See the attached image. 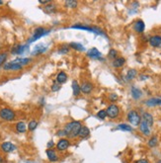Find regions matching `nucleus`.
Wrapping results in <instances>:
<instances>
[{"mask_svg": "<svg viewBox=\"0 0 161 163\" xmlns=\"http://www.w3.org/2000/svg\"><path fill=\"white\" fill-rule=\"evenodd\" d=\"M141 121L144 122L149 128H151L153 126V123H154V119H153V116L150 113L145 112L142 114V117H141Z\"/></svg>", "mask_w": 161, "mask_h": 163, "instance_id": "f8f14e48", "label": "nucleus"}, {"mask_svg": "<svg viewBox=\"0 0 161 163\" xmlns=\"http://www.w3.org/2000/svg\"><path fill=\"white\" fill-rule=\"evenodd\" d=\"M60 84L58 83V82H54V83L51 85V91L53 92H56V91H58V90H60Z\"/></svg>", "mask_w": 161, "mask_h": 163, "instance_id": "4c0bfd02", "label": "nucleus"}, {"mask_svg": "<svg viewBox=\"0 0 161 163\" xmlns=\"http://www.w3.org/2000/svg\"><path fill=\"white\" fill-rule=\"evenodd\" d=\"M71 87H72V93H73L74 97H78L81 93V88H80V85L78 84V82L76 80H73L71 83Z\"/></svg>", "mask_w": 161, "mask_h": 163, "instance_id": "6ab92c4d", "label": "nucleus"}, {"mask_svg": "<svg viewBox=\"0 0 161 163\" xmlns=\"http://www.w3.org/2000/svg\"><path fill=\"white\" fill-rule=\"evenodd\" d=\"M16 131L18 133H26V131H27V126H26V124L24 122H19V123L16 124Z\"/></svg>", "mask_w": 161, "mask_h": 163, "instance_id": "cd10ccee", "label": "nucleus"}, {"mask_svg": "<svg viewBox=\"0 0 161 163\" xmlns=\"http://www.w3.org/2000/svg\"><path fill=\"white\" fill-rule=\"evenodd\" d=\"M3 69L4 70H6V71H17V70H22L23 66L19 65V64H17V63H12V61H10V63H6L4 64Z\"/></svg>", "mask_w": 161, "mask_h": 163, "instance_id": "6e6552de", "label": "nucleus"}, {"mask_svg": "<svg viewBox=\"0 0 161 163\" xmlns=\"http://www.w3.org/2000/svg\"><path fill=\"white\" fill-rule=\"evenodd\" d=\"M56 136H66V133H65V131H64V130H61V131H58Z\"/></svg>", "mask_w": 161, "mask_h": 163, "instance_id": "ea45409f", "label": "nucleus"}, {"mask_svg": "<svg viewBox=\"0 0 161 163\" xmlns=\"http://www.w3.org/2000/svg\"><path fill=\"white\" fill-rule=\"evenodd\" d=\"M144 29H145V24L142 20L139 19L134 23V30L137 34H142L144 32Z\"/></svg>", "mask_w": 161, "mask_h": 163, "instance_id": "ddd939ff", "label": "nucleus"}, {"mask_svg": "<svg viewBox=\"0 0 161 163\" xmlns=\"http://www.w3.org/2000/svg\"><path fill=\"white\" fill-rule=\"evenodd\" d=\"M1 149H2V151L6 152V153H9V152L14 151L15 149H16V146H15L12 142L6 141L1 144Z\"/></svg>", "mask_w": 161, "mask_h": 163, "instance_id": "2eb2a0df", "label": "nucleus"}, {"mask_svg": "<svg viewBox=\"0 0 161 163\" xmlns=\"http://www.w3.org/2000/svg\"><path fill=\"white\" fill-rule=\"evenodd\" d=\"M0 163H3V158L1 156H0Z\"/></svg>", "mask_w": 161, "mask_h": 163, "instance_id": "c03bdc74", "label": "nucleus"}, {"mask_svg": "<svg viewBox=\"0 0 161 163\" xmlns=\"http://www.w3.org/2000/svg\"><path fill=\"white\" fill-rule=\"evenodd\" d=\"M148 42L150 44V46H153V48H160L161 46V36H158V35L152 36V37L149 38Z\"/></svg>", "mask_w": 161, "mask_h": 163, "instance_id": "4468645a", "label": "nucleus"}, {"mask_svg": "<svg viewBox=\"0 0 161 163\" xmlns=\"http://www.w3.org/2000/svg\"><path fill=\"white\" fill-rule=\"evenodd\" d=\"M0 5H3V1H0Z\"/></svg>", "mask_w": 161, "mask_h": 163, "instance_id": "a18cd8bd", "label": "nucleus"}, {"mask_svg": "<svg viewBox=\"0 0 161 163\" xmlns=\"http://www.w3.org/2000/svg\"><path fill=\"white\" fill-rule=\"evenodd\" d=\"M139 130H141V131L144 136H150V128L144 123V122H142V121L141 122V124H139Z\"/></svg>", "mask_w": 161, "mask_h": 163, "instance_id": "b1692460", "label": "nucleus"}, {"mask_svg": "<svg viewBox=\"0 0 161 163\" xmlns=\"http://www.w3.org/2000/svg\"><path fill=\"white\" fill-rule=\"evenodd\" d=\"M46 51V46L45 45H43V44H41V45H38L35 46L34 51H32V56H39V54L44 53Z\"/></svg>", "mask_w": 161, "mask_h": 163, "instance_id": "412c9836", "label": "nucleus"}, {"mask_svg": "<svg viewBox=\"0 0 161 163\" xmlns=\"http://www.w3.org/2000/svg\"><path fill=\"white\" fill-rule=\"evenodd\" d=\"M108 58H111V59H116L117 58H118V51H117L116 50H114V48H112V50H110V51H109L108 53Z\"/></svg>", "mask_w": 161, "mask_h": 163, "instance_id": "72a5a7b5", "label": "nucleus"}, {"mask_svg": "<svg viewBox=\"0 0 161 163\" xmlns=\"http://www.w3.org/2000/svg\"><path fill=\"white\" fill-rule=\"evenodd\" d=\"M134 163H149V162H148V160H147V159H139V160H137V161H136Z\"/></svg>", "mask_w": 161, "mask_h": 163, "instance_id": "37998d69", "label": "nucleus"}, {"mask_svg": "<svg viewBox=\"0 0 161 163\" xmlns=\"http://www.w3.org/2000/svg\"><path fill=\"white\" fill-rule=\"evenodd\" d=\"M37 126H38V122L33 120V121H31L29 123V125H28V129H29V131H33L37 129Z\"/></svg>", "mask_w": 161, "mask_h": 163, "instance_id": "f704fd0d", "label": "nucleus"}, {"mask_svg": "<svg viewBox=\"0 0 161 163\" xmlns=\"http://www.w3.org/2000/svg\"><path fill=\"white\" fill-rule=\"evenodd\" d=\"M70 50V48H69V46H61L60 48L58 50V53H61V54H65L69 51Z\"/></svg>", "mask_w": 161, "mask_h": 163, "instance_id": "e433bc0d", "label": "nucleus"}, {"mask_svg": "<svg viewBox=\"0 0 161 163\" xmlns=\"http://www.w3.org/2000/svg\"><path fill=\"white\" fill-rule=\"evenodd\" d=\"M89 136H90V130L87 128L86 126H82L81 130H80V131H79L78 136L81 139H85V138H87Z\"/></svg>", "mask_w": 161, "mask_h": 163, "instance_id": "5701e85b", "label": "nucleus"}, {"mask_svg": "<svg viewBox=\"0 0 161 163\" xmlns=\"http://www.w3.org/2000/svg\"><path fill=\"white\" fill-rule=\"evenodd\" d=\"M82 128V124L79 121H72L66 124L63 130L65 131L66 136L69 138H76L79 136V131Z\"/></svg>", "mask_w": 161, "mask_h": 163, "instance_id": "f257e3e1", "label": "nucleus"}, {"mask_svg": "<svg viewBox=\"0 0 161 163\" xmlns=\"http://www.w3.org/2000/svg\"><path fill=\"white\" fill-rule=\"evenodd\" d=\"M117 130H121L124 131H132V126L128 125V124H120L117 126Z\"/></svg>", "mask_w": 161, "mask_h": 163, "instance_id": "c756f323", "label": "nucleus"}, {"mask_svg": "<svg viewBox=\"0 0 161 163\" xmlns=\"http://www.w3.org/2000/svg\"><path fill=\"white\" fill-rule=\"evenodd\" d=\"M50 32H51L50 30H46L45 28H43V27H38V28H36L35 31H34L33 36L29 39V41H28V44H31V43L36 42V41L39 40L40 38L44 37V36H46V35H48V34L50 33Z\"/></svg>", "mask_w": 161, "mask_h": 163, "instance_id": "7ed1b4c3", "label": "nucleus"}, {"mask_svg": "<svg viewBox=\"0 0 161 163\" xmlns=\"http://www.w3.org/2000/svg\"><path fill=\"white\" fill-rule=\"evenodd\" d=\"M118 99H119V96L116 94V93H112V94L109 95V100H110L111 102L114 103V102H116Z\"/></svg>", "mask_w": 161, "mask_h": 163, "instance_id": "58836bf2", "label": "nucleus"}, {"mask_svg": "<svg viewBox=\"0 0 161 163\" xmlns=\"http://www.w3.org/2000/svg\"><path fill=\"white\" fill-rule=\"evenodd\" d=\"M80 88H81V92L83 94H90L92 90L94 89V85L90 81H84L80 85Z\"/></svg>", "mask_w": 161, "mask_h": 163, "instance_id": "1a4fd4ad", "label": "nucleus"}, {"mask_svg": "<svg viewBox=\"0 0 161 163\" xmlns=\"http://www.w3.org/2000/svg\"><path fill=\"white\" fill-rule=\"evenodd\" d=\"M87 56L92 59H102V53L98 51V48H92L87 51Z\"/></svg>", "mask_w": 161, "mask_h": 163, "instance_id": "9d476101", "label": "nucleus"}, {"mask_svg": "<svg viewBox=\"0 0 161 163\" xmlns=\"http://www.w3.org/2000/svg\"><path fill=\"white\" fill-rule=\"evenodd\" d=\"M137 75V71L136 69H129V70L127 72L126 79L127 81H131L132 79H134Z\"/></svg>", "mask_w": 161, "mask_h": 163, "instance_id": "bb28decb", "label": "nucleus"}, {"mask_svg": "<svg viewBox=\"0 0 161 163\" xmlns=\"http://www.w3.org/2000/svg\"><path fill=\"white\" fill-rule=\"evenodd\" d=\"M7 58H8V53H0V67L3 66L6 63Z\"/></svg>", "mask_w": 161, "mask_h": 163, "instance_id": "473e14b6", "label": "nucleus"}, {"mask_svg": "<svg viewBox=\"0 0 161 163\" xmlns=\"http://www.w3.org/2000/svg\"><path fill=\"white\" fill-rule=\"evenodd\" d=\"M128 121L131 123V126H139V124H141V117L139 116V114L137 113L136 110H131V111H129L128 114Z\"/></svg>", "mask_w": 161, "mask_h": 163, "instance_id": "39448f33", "label": "nucleus"}, {"mask_svg": "<svg viewBox=\"0 0 161 163\" xmlns=\"http://www.w3.org/2000/svg\"><path fill=\"white\" fill-rule=\"evenodd\" d=\"M70 145V141L67 138H60L56 144V148L58 151H65Z\"/></svg>", "mask_w": 161, "mask_h": 163, "instance_id": "0eeeda50", "label": "nucleus"}, {"mask_svg": "<svg viewBox=\"0 0 161 163\" xmlns=\"http://www.w3.org/2000/svg\"><path fill=\"white\" fill-rule=\"evenodd\" d=\"M77 1H75V0H66L65 2H64V6L66 7V8H70V9H74L77 7Z\"/></svg>", "mask_w": 161, "mask_h": 163, "instance_id": "7c9ffc66", "label": "nucleus"}, {"mask_svg": "<svg viewBox=\"0 0 161 163\" xmlns=\"http://www.w3.org/2000/svg\"><path fill=\"white\" fill-rule=\"evenodd\" d=\"M97 118H99L100 120H105L107 118V112H106V110H100L97 113Z\"/></svg>", "mask_w": 161, "mask_h": 163, "instance_id": "c9c22d12", "label": "nucleus"}, {"mask_svg": "<svg viewBox=\"0 0 161 163\" xmlns=\"http://www.w3.org/2000/svg\"><path fill=\"white\" fill-rule=\"evenodd\" d=\"M46 156H48V158H49L50 161L56 162V161H58V154H56V152L54 151L53 148H51V149H46Z\"/></svg>", "mask_w": 161, "mask_h": 163, "instance_id": "aec40b11", "label": "nucleus"}, {"mask_svg": "<svg viewBox=\"0 0 161 163\" xmlns=\"http://www.w3.org/2000/svg\"><path fill=\"white\" fill-rule=\"evenodd\" d=\"M131 97L134 98V100H139V99H141L142 96V91L139 88L132 86L131 89Z\"/></svg>", "mask_w": 161, "mask_h": 163, "instance_id": "dca6fc26", "label": "nucleus"}, {"mask_svg": "<svg viewBox=\"0 0 161 163\" xmlns=\"http://www.w3.org/2000/svg\"><path fill=\"white\" fill-rule=\"evenodd\" d=\"M44 12L46 14H53L56 12V6L53 3H50L44 7Z\"/></svg>", "mask_w": 161, "mask_h": 163, "instance_id": "393cba45", "label": "nucleus"}, {"mask_svg": "<svg viewBox=\"0 0 161 163\" xmlns=\"http://www.w3.org/2000/svg\"><path fill=\"white\" fill-rule=\"evenodd\" d=\"M69 48H73V50H75V51H85L84 46L81 45V44H79V43H74V42H72V43L69 44Z\"/></svg>", "mask_w": 161, "mask_h": 163, "instance_id": "c85d7f7f", "label": "nucleus"}, {"mask_svg": "<svg viewBox=\"0 0 161 163\" xmlns=\"http://www.w3.org/2000/svg\"><path fill=\"white\" fill-rule=\"evenodd\" d=\"M126 63V58H117L116 59H114L113 63H112V65H113L115 68H121L123 67Z\"/></svg>", "mask_w": 161, "mask_h": 163, "instance_id": "4be33fe9", "label": "nucleus"}, {"mask_svg": "<svg viewBox=\"0 0 161 163\" xmlns=\"http://www.w3.org/2000/svg\"><path fill=\"white\" fill-rule=\"evenodd\" d=\"M145 105L147 107H155V106L161 105V98H150L145 101Z\"/></svg>", "mask_w": 161, "mask_h": 163, "instance_id": "a211bd4d", "label": "nucleus"}, {"mask_svg": "<svg viewBox=\"0 0 161 163\" xmlns=\"http://www.w3.org/2000/svg\"><path fill=\"white\" fill-rule=\"evenodd\" d=\"M28 45H16L14 48H12L11 53L12 54H17V56H21L28 50Z\"/></svg>", "mask_w": 161, "mask_h": 163, "instance_id": "9b49d317", "label": "nucleus"}, {"mask_svg": "<svg viewBox=\"0 0 161 163\" xmlns=\"http://www.w3.org/2000/svg\"><path fill=\"white\" fill-rule=\"evenodd\" d=\"M149 78V76L148 75H145V74H141V75H139V79L141 80H146V79H148Z\"/></svg>", "mask_w": 161, "mask_h": 163, "instance_id": "79ce46f5", "label": "nucleus"}, {"mask_svg": "<svg viewBox=\"0 0 161 163\" xmlns=\"http://www.w3.org/2000/svg\"><path fill=\"white\" fill-rule=\"evenodd\" d=\"M66 80H67V74L65 73V72L60 71L58 75H56V82L60 85L62 83H64V82H66Z\"/></svg>", "mask_w": 161, "mask_h": 163, "instance_id": "a878e982", "label": "nucleus"}, {"mask_svg": "<svg viewBox=\"0 0 161 163\" xmlns=\"http://www.w3.org/2000/svg\"><path fill=\"white\" fill-rule=\"evenodd\" d=\"M147 144H148L149 147H155L158 144V138L156 136H153L150 138V139L147 142Z\"/></svg>", "mask_w": 161, "mask_h": 163, "instance_id": "2f4dec72", "label": "nucleus"}, {"mask_svg": "<svg viewBox=\"0 0 161 163\" xmlns=\"http://www.w3.org/2000/svg\"><path fill=\"white\" fill-rule=\"evenodd\" d=\"M15 117H16V115H15V112L13 110H11V109H9V108H2L1 110H0V118H1L3 121H6V122L14 121L15 120Z\"/></svg>", "mask_w": 161, "mask_h": 163, "instance_id": "20e7f679", "label": "nucleus"}, {"mask_svg": "<svg viewBox=\"0 0 161 163\" xmlns=\"http://www.w3.org/2000/svg\"><path fill=\"white\" fill-rule=\"evenodd\" d=\"M106 112H107V117L110 119H116L120 115V108L116 104H111L106 109Z\"/></svg>", "mask_w": 161, "mask_h": 163, "instance_id": "423d86ee", "label": "nucleus"}, {"mask_svg": "<svg viewBox=\"0 0 161 163\" xmlns=\"http://www.w3.org/2000/svg\"><path fill=\"white\" fill-rule=\"evenodd\" d=\"M31 61H32V59L29 58H15L14 60H12V63H17V64L22 65V66H25V65L30 64Z\"/></svg>", "mask_w": 161, "mask_h": 163, "instance_id": "f3484780", "label": "nucleus"}, {"mask_svg": "<svg viewBox=\"0 0 161 163\" xmlns=\"http://www.w3.org/2000/svg\"><path fill=\"white\" fill-rule=\"evenodd\" d=\"M157 163H161V160H158V162Z\"/></svg>", "mask_w": 161, "mask_h": 163, "instance_id": "49530a36", "label": "nucleus"}, {"mask_svg": "<svg viewBox=\"0 0 161 163\" xmlns=\"http://www.w3.org/2000/svg\"><path fill=\"white\" fill-rule=\"evenodd\" d=\"M46 146H48V149H51V147H53V146H54V142H53V141H49V142H48V144H46Z\"/></svg>", "mask_w": 161, "mask_h": 163, "instance_id": "a19ab883", "label": "nucleus"}, {"mask_svg": "<svg viewBox=\"0 0 161 163\" xmlns=\"http://www.w3.org/2000/svg\"><path fill=\"white\" fill-rule=\"evenodd\" d=\"M70 29H76V30H83V31H87V32L90 33H95L97 35L101 36H106V34L103 32L102 30L99 29L97 27H92V26H88V25H83V24H76L73 25L70 27Z\"/></svg>", "mask_w": 161, "mask_h": 163, "instance_id": "f03ea898", "label": "nucleus"}]
</instances>
